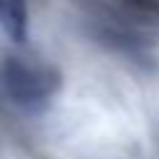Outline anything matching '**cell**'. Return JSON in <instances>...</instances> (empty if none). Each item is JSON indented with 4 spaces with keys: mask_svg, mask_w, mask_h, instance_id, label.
<instances>
[{
    "mask_svg": "<svg viewBox=\"0 0 159 159\" xmlns=\"http://www.w3.org/2000/svg\"><path fill=\"white\" fill-rule=\"evenodd\" d=\"M0 25L15 42H22L27 35V0H0Z\"/></svg>",
    "mask_w": 159,
    "mask_h": 159,
    "instance_id": "7a4b0ae2",
    "label": "cell"
},
{
    "mask_svg": "<svg viewBox=\"0 0 159 159\" xmlns=\"http://www.w3.org/2000/svg\"><path fill=\"white\" fill-rule=\"evenodd\" d=\"M2 82L10 97L20 104H40L57 89V75L50 67L27 60H10L2 70Z\"/></svg>",
    "mask_w": 159,
    "mask_h": 159,
    "instance_id": "6da1fadb",
    "label": "cell"
}]
</instances>
